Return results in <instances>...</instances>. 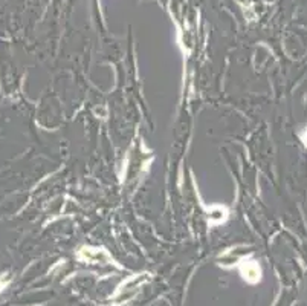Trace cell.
<instances>
[{
    "mask_svg": "<svg viewBox=\"0 0 307 306\" xmlns=\"http://www.w3.org/2000/svg\"><path fill=\"white\" fill-rule=\"evenodd\" d=\"M78 257L84 262H89V263H112V257L109 254L104 251V250H99V248H92V247H84L80 250L78 253Z\"/></svg>",
    "mask_w": 307,
    "mask_h": 306,
    "instance_id": "6da1fadb",
    "label": "cell"
},
{
    "mask_svg": "<svg viewBox=\"0 0 307 306\" xmlns=\"http://www.w3.org/2000/svg\"><path fill=\"white\" fill-rule=\"evenodd\" d=\"M242 274H243V277H245L248 282L255 283V282H259V280H260V268H259L257 263L249 262V263H246V265L242 266Z\"/></svg>",
    "mask_w": 307,
    "mask_h": 306,
    "instance_id": "7a4b0ae2",
    "label": "cell"
},
{
    "mask_svg": "<svg viewBox=\"0 0 307 306\" xmlns=\"http://www.w3.org/2000/svg\"><path fill=\"white\" fill-rule=\"evenodd\" d=\"M210 219L214 220V222H220V220H223V219H225V210H221V208H216V210H213Z\"/></svg>",
    "mask_w": 307,
    "mask_h": 306,
    "instance_id": "3957f363",
    "label": "cell"
},
{
    "mask_svg": "<svg viewBox=\"0 0 307 306\" xmlns=\"http://www.w3.org/2000/svg\"><path fill=\"white\" fill-rule=\"evenodd\" d=\"M304 143H306V146H307V132H306V137H304Z\"/></svg>",
    "mask_w": 307,
    "mask_h": 306,
    "instance_id": "277c9868",
    "label": "cell"
}]
</instances>
